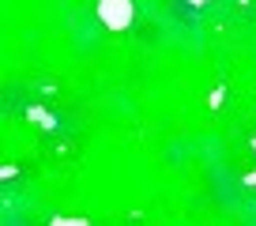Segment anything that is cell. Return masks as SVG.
<instances>
[{
	"label": "cell",
	"instance_id": "2",
	"mask_svg": "<svg viewBox=\"0 0 256 226\" xmlns=\"http://www.w3.org/2000/svg\"><path fill=\"white\" fill-rule=\"evenodd\" d=\"M49 226H90V222H83V218H68V215H60V218H53Z\"/></svg>",
	"mask_w": 256,
	"mask_h": 226
},
{
	"label": "cell",
	"instance_id": "1",
	"mask_svg": "<svg viewBox=\"0 0 256 226\" xmlns=\"http://www.w3.org/2000/svg\"><path fill=\"white\" fill-rule=\"evenodd\" d=\"M98 19H102L110 30H124L132 23V0H102L98 4Z\"/></svg>",
	"mask_w": 256,
	"mask_h": 226
}]
</instances>
